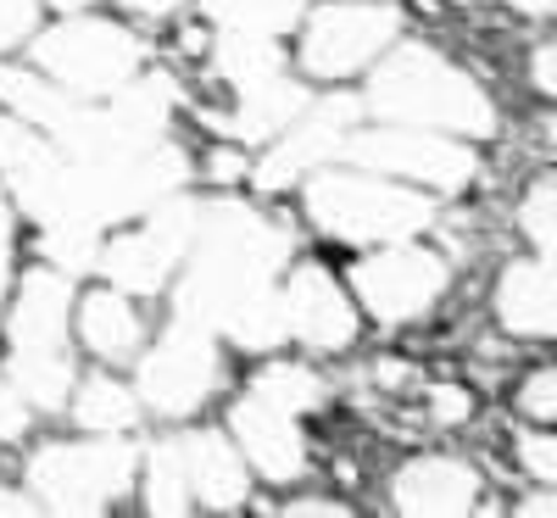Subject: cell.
Here are the masks:
<instances>
[{
    "label": "cell",
    "instance_id": "8",
    "mask_svg": "<svg viewBox=\"0 0 557 518\" xmlns=\"http://www.w3.org/2000/svg\"><path fill=\"white\" fill-rule=\"evenodd\" d=\"M341 157L374 168V173H391V178H418V184H430V190H462V184L474 178L469 146H451L435 128H407V123L351 128Z\"/></svg>",
    "mask_w": 557,
    "mask_h": 518
},
{
    "label": "cell",
    "instance_id": "11",
    "mask_svg": "<svg viewBox=\"0 0 557 518\" xmlns=\"http://www.w3.org/2000/svg\"><path fill=\"white\" fill-rule=\"evenodd\" d=\"M212 385H218L212 329L178 318L173 335L146 357V368H139V396H146L157 412H190L201 396H212Z\"/></svg>",
    "mask_w": 557,
    "mask_h": 518
},
{
    "label": "cell",
    "instance_id": "21",
    "mask_svg": "<svg viewBox=\"0 0 557 518\" xmlns=\"http://www.w3.org/2000/svg\"><path fill=\"white\" fill-rule=\"evenodd\" d=\"M301 107H307V96H301L296 84L268 78V84H257V89H240V107H235V118H228L223 128L251 146V139H273L278 128H290Z\"/></svg>",
    "mask_w": 557,
    "mask_h": 518
},
{
    "label": "cell",
    "instance_id": "43",
    "mask_svg": "<svg viewBox=\"0 0 557 518\" xmlns=\"http://www.w3.org/2000/svg\"><path fill=\"white\" fill-rule=\"evenodd\" d=\"M552 507H557V502H552V496H535V502H530V507H524V513H535V518H546V513H552Z\"/></svg>",
    "mask_w": 557,
    "mask_h": 518
},
{
    "label": "cell",
    "instance_id": "5",
    "mask_svg": "<svg viewBox=\"0 0 557 518\" xmlns=\"http://www.w3.org/2000/svg\"><path fill=\"white\" fill-rule=\"evenodd\" d=\"M178 101L173 78L151 73L139 84H123L112 89L107 107H84L73 101L67 118L45 134L51 146L67 157V162H96V157H117V151H139V146H157L162 128H168V112Z\"/></svg>",
    "mask_w": 557,
    "mask_h": 518
},
{
    "label": "cell",
    "instance_id": "12",
    "mask_svg": "<svg viewBox=\"0 0 557 518\" xmlns=\"http://www.w3.org/2000/svg\"><path fill=\"white\" fill-rule=\"evenodd\" d=\"M396 39V12L385 7H330L318 12L307 39H301V62L318 78H346L368 67L380 51H391Z\"/></svg>",
    "mask_w": 557,
    "mask_h": 518
},
{
    "label": "cell",
    "instance_id": "23",
    "mask_svg": "<svg viewBox=\"0 0 557 518\" xmlns=\"http://www.w3.org/2000/svg\"><path fill=\"white\" fill-rule=\"evenodd\" d=\"M78 329H84V346L101 351V357H128L139 346V318L117 291H96L78 307Z\"/></svg>",
    "mask_w": 557,
    "mask_h": 518
},
{
    "label": "cell",
    "instance_id": "29",
    "mask_svg": "<svg viewBox=\"0 0 557 518\" xmlns=\"http://www.w3.org/2000/svg\"><path fill=\"white\" fill-rule=\"evenodd\" d=\"M73 412H78L84 430L112 435V430H128V423H134V396H128L123 385H112V380H89V385L78 391Z\"/></svg>",
    "mask_w": 557,
    "mask_h": 518
},
{
    "label": "cell",
    "instance_id": "33",
    "mask_svg": "<svg viewBox=\"0 0 557 518\" xmlns=\"http://www.w3.org/2000/svg\"><path fill=\"white\" fill-rule=\"evenodd\" d=\"M34 7L39 0H0V51H12V45L34 28Z\"/></svg>",
    "mask_w": 557,
    "mask_h": 518
},
{
    "label": "cell",
    "instance_id": "18",
    "mask_svg": "<svg viewBox=\"0 0 557 518\" xmlns=\"http://www.w3.org/2000/svg\"><path fill=\"white\" fill-rule=\"evenodd\" d=\"M67 301H73V285L67 273L57 268H39L23 279V296H17V312H12V341L17 351H62L67 341Z\"/></svg>",
    "mask_w": 557,
    "mask_h": 518
},
{
    "label": "cell",
    "instance_id": "9",
    "mask_svg": "<svg viewBox=\"0 0 557 518\" xmlns=\"http://www.w3.org/2000/svg\"><path fill=\"white\" fill-rule=\"evenodd\" d=\"M196 218H201L196 201L168 196V201L151 207V223L139 229V234L101 246V262H96V268L112 279V291L151 296L157 285H168L173 268L184 262V251H190V240H196Z\"/></svg>",
    "mask_w": 557,
    "mask_h": 518
},
{
    "label": "cell",
    "instance_id": "38",
    "mask_svg": "<svg viewBox=\"0 0 557 518\" xmlns=\"http://www.w3.org/2000/svg\"><path fill=\"white\" fill-rule=\"evenodd\" d=\"M552 57H557L552 45H541V51H535V84L546 89V96H552V84H557V78H552Z\"/></svg>",
    "mask_w": 557,
    "mask_h": 518
},
{
    "label": "cell",
    "instance_id": "37",
    "mask_svg": "<svg viewBox=\"0 0 557 518\" xmlns=\"http://www.w3.org/2000/svg\"><path fill=\"white\" fill-rule=\"evenodd\" d=\"M7 251H12V223H7V201H0V296H7Z\"/></svg>",
    "mask_w": 557,
    "mask_h": 518
},
{
    "label": "cell",
    "instance_id": "1",
    "mask_svg": "<svg viewBox=\"0 0 557 518\" xmlns=\"http://www.w3.org/2000/svg\"><path fill=\"white\" fill-rule=\"evenodd\" d=\"M184 257H190L184 285H178L184 323L223 329L246 351H268L285 335L273 273L290 257V234L278 223H268L246 201H212V207H201L196 240Z\"/></svg>",
    "mask_w": 557,
    "mask_h": 518
},
{
    "label": "cell",
    "instance_id": "15",
    "mask_svg": "<svg viewBox=\"0 0 557 518\" xmlns=\"http://www.w3.org/2000/svg\"><path fill=\"white\" fill-rule=\"evenodd\" d=\"M278 312H285V335H296L318 351H341L357 335V312L323 268L290 273V285L278 291Z\"/></svg>",
    "mask_w": 557,
    "mask_h": 518
},
{
    "label": "cell",
    "instance_id": "42",
    "mask_svg": "<svg viewBox=\"0 0 557 518\" xmlns=\"http://www.w3.org/2000/svg\"><path fill=\"white\" fill-rule=\"evenodd\" d=\"M513 7L530 12V17H546V12H552V0H513Z\"/></svg>",
    "mask_w": 557,
    "mask_h": 518
},
{
    "label": "cell",
    "instance_id": "26",
    "mask_svg": "<svg viewBox=\"0 0 557 518\" xmlns=\"http://www.w3.org/2000/svg\"><path fill=\"white\" fill-rule=\"evenodd\" d=\"M196 496H190V468H184V446L178 441H162L151 452V474H146V507L151 513H184Z\"/></svg>",
    "mask_w": 557,
    "mask_h": 518
},
{
    "label": "cell",
    "instance_id": "34",
    "mask_svg": "<svg viewBox=\"0 0 557 518\" xmlns=\"http://www.w3.org/2000/svg\"><path fill=\"white\" fill-rule=\"evenodd\" d=\"M28 430V402L12 380H0V441H17Z\"/></svg>",
    "mask_w": 557,
    "mask_h": 518
},
{
    "label": "cell",
    "instance_id": "36",
    "mask_svg": "<svg viewBox=\"0 0 557 518\" xmlns=\"http://www.w3.org/2000/svg\"><path fill=\"white\" fill-rule=\"evenodd\" d=\"M430 407H435V418H441V423H457V418H469V412H474L469 391H457V385H441V391H430Z\"/></svg>",
    "mask_w": 557,
    "mask_h": 518
},
{
    "label": "cell",
    "instance_id": "16",
    "mask_svg": "<svg viewBox=\"0 0 557 518\" xmlns=\"http://www.w3.org/2000/svg\"><path fill=\"white\" fill-rule=\"evenodd\" d=\"M235 435H240V452H246V462L257 468L262 480H296L301 468H307V441H301V430H296V412H285V407H273L268 396H246L240 407H235Z\"/></svg>",
    "mask_w": 557,
    "mask_h": 518
},
{
    "label": "cell",
    "instance_id": "14",
    "mask_svg": "<svg viewBox=\"0 0 557 518\" xmlns=\"http://www.w3.org/2000/svg\"><path fill=\"white\" fill-rule=\"evenodd\" d=\"M62 168H67V157H62L34 123H23V118H0V178H7V190L23 201L28 218L45 223V218L57 212Z\"/></svg>",
    "mask_w": 557,
    "mask_h": 518
},
{
    "label": "cell",
    "instance_id": "30",
    "mask_svg": "<svg viewBox=\"0 0 557 518\" xmlns=\"http://www.w3.org/2000/svg\"><path fill=\"white\" fill-rule=\"evenodd\" d=\"M257 396H268L273 407H285V412H307V407H318L323 385L312 380L307 368H268L257 380Z\"/></svg>",
    "mask_w": 557,
    "mask_h": 518
},
{
    "label": "cell",
    "instance_id": "13",
    "mask_svg": "<svg viewBox=\"0 0 557 518\" xmlns=\"http://www.w3.org/2000/svg\"><path fill=\"white\" fill-rule=\"evenodd\" d=\"M357 107L362 101H351V96H335V101H323L312 112L301 107L296 128H278V146L257 168V184H262V190H285L290 178H307L312 168L335 162L341 146H346V134L357 128Z\"/></svg>",
    "mask_w": 557,
    "mask_h": 518
},
{
    "label": "cell",
    "instance_id": "17",
    "mask_svg": "<svg viewBox=\"0 0 557 518\" xmlns=\"http://www.w3.org/2000/svg\"><path fill=\"white\" fill-rule=\"evenodd\" d=\"M401 513H424V518H451V513H469L480 502V474L462 468L451 457H424L396 474L391 485Z\"/></svg>",
    "mask_w": 557,
    "mask_h": 518
},
{
    "label": "cell",
    "instance_id": "35",
    "mask_svg": "<svg viewBox=\"0 0 557 518\" xmlns=\"http://www.w3.org/2000/svg\"><path fill=\"white\" fill-rule=\"evenodd\" d=\"M519 452H524V468H530L535 480H557V446L546 435H530Z\"/></svg>",
    "mask_w": 557,
    "mask_h": 518
},
{
    "label": "cell",
    "instance_id": "20",
    "mask_svg": "<svg viewBox=\"0 0 557 518\" xmlns=\"http://www.w3.org/2000/svg\"><path fill=\"white\" fill-rule=\"evenodd\" d=\"M496 307H502V323L513 335H552V262L535 257V262H513L502 273V291H496Z\"/></svg>",
    "mask_w": 557,
    "mask_h": 518
},
{
    "label": "cell",
    "instance_id": "44",
    "mask_svg": "<svg viewBox=\"0 0 557 518\" xmlns=\"http://www.w3.org/2000/svg\"><path fill=\"white\" fill-rule=\"evenodd\" d=\"M51 7H62V12H78V7H84V0H51Z\"/></svg>",
    "mask_w": 557,
    "mask_h": 518
},
{
    "label": "cell",
    "instance_id": "41",
    "mask_svg": "<svg viewBox=\"0 0 557 518\" xmlns=\"http://www.w3.org/2000/svg\"><path fill=\"white\" fill-rule=\"evenodd\" d=\"M290 513H318V518H330V513H341V507H335V502H296Z\"/></svg>",
    "mask_w": 557,
    "mask_h": 518
},
{
    "label": "cell",
    "instance_id": "24",
    "mask_svg": "<svg viewBox=\"0 0 557 518\" xmlns=\"http://www.w3.org/2000/svg\"><path fill=\"white\" fill-rule=\"evenodd\" d=\"M0 101H7L23 123H34L39 134H51L62 118H67V107H73V96L62 84H45V78H34V73H0Z\"/></svg>",
    "mask_w": 557,
    "mask_h": 518
},
{
    "label": "cell",
    "instance_id": "7",
    "mask_svg": "<svg viewBox=\"0 0 557 518\" xmlns=\"http://www.w3.org/2000/svg\"><path fill=\"white\" fill-rule=\"evenodd\" d=\"M134 480V446L123 441H84V446H45L28 468L34 496L51 513H101Z\"/></svg>",
    "mask_w": 557,
    "mask_h": 518
},
{
    "label": "cell",
    "instance_id": "19",
    "mask_svg": "<svg viewBox=\"0 0 557 518\" xmlns=\"http://www.w3.org/2000/svg\"><path fill=\"white\" fill-rule=\"evenodd\" d=\"M178 446H184V468H190V496H201L218 513L246 502V462L223 435H184Z\"/></svg>",
    "mask_w": 557,
    "mask_h": 518
},
{
    "label": "cell",
    "instance_id": "27",
    "mask_svg": "<svg viewBox=\"0 0 557 518\" xmlns=\"http://www.w3.org/2000/svg\"><path fill=\"white\" fill-rule=\"evenodd\" d=\"M307 12V0H207V17H218L223 28H257V34H278Z\"/></svg>",
    "mask_w": 557,
    "mask_h": 518
},
{
    "label": "cell",
    "instance_id": "2",
    "mask_svg": "<svg viewBox=\"0 0 557 518\" xmlns=\"http://www.w3.org/2000/svg\"><path fill=\"white\" fill-rule=\"evenodd\" d=\"M368 107L391 123L407 128H435V134H469L485 139L496 128V112L485 101V89L457 73L446 57L424 51V45H401L380 62V73L368 78Z\"/></svg>",
    "mask_w": 557,
    "mask_h": 518
},
{
    "label": "cell",
    "instance_id": "4",
    "mask_svg": "<svg viewBox=\"0 0 557 518\" xmlns=\"http://www.w3.org/2000/svg\"><path fill=\"white\" fill-rule=\"evenodd\" d=\"M307 212L323 234L351 246H391L435 218V207L418 190H396L380 173H335V168H312Z\"/></svg>",
    "mask_w": 557,
    "mask_h": 518
},
{
    "label": "cell",
    "instance_id": "40",
    "mask_svg": "<svg viewBox=\"0 0 557 518\" xmlns=\"http://www.w3.org/2000/svg\"><path fill=\"white\" fill-rule=\"evenodd\" d=\"M123 7H134V12H151V17H157V12H173L178 0H123Z\"/></svg>",
    "mask_w": 557,
    "mask_h": 518
},
{
    "label": "cell",
    "instance_id": "25",
    "mask_svg": "<svg viewBox=\"0 0 557 518\" xmlns=\"http://www.w3.org/2000/svg\"><path fill=\"white\" fill-rule=\"evenodd\" d=\"M12 385L23 391L28 407H62L67 385H73V368L62 351H17L12 357Z\"/></svg>",
    "mask_w": 557,
    "mask_h": 518
},
{
    "label": "cell",
    "instance_id": "3",
    "mask_svg": "<svg viewBox=\"0 0 557 518\" xmlns=\"http://www.w3.org/2000/svg\"><path fill=\"white\" fill-rule=\"evenodd\" d=\"M184 178H190V162L184 151H173L168 139L157 146H139V151H117V157H96V162H67L62 168V190H57V218H73V223H123L134 212H151L157 201L178 196Z\"/></svg>",
    "mask_w": 557,
    "mask_h": 518
},
{
    "label": "cell",
    "instance_id": "10",
    "mask_svg": "<svg viewBox=\"0 0 557 518\" xmlns=\"http://www.w3.org/2000/svg\"><path fill=\"white\" fill-rule=\"evenodd\" d=\"M351 285H357L362 307L374 312L380 323H401V318H412V312H424V307L441 301L446 262L435 251H418V246H396L391 240L380 257L357 262Z\"/></svg>",
    "mask_w": 557,
    "mask_h": 518
},
{
    "label": "cell",
    "instance_id": "6",
    "mask_svg": "<svg viewBox=\"0 0 557 518\" xmlns=\"http://www.w3.org/2000/svg\"><path fill=\"white\" fill-rule=\"evenodd\" d=\"M34 57H39L45 73H51V84H62L67 96H112V89H123L134 78L146 45L117 23L67 17L51 34H39Z\"/></svg>",
    "mask_w": 557,
    "mask_h": 518
},
{
    "label": "cell",
    "instance_id": "39",
    "mask_svg": "<svg viewBox=\"0 0 557 518\" xmlns=\"http://www.w3.org/2000/svg\"><path fill=\"white\" fill-rule=\"evenodd\" d=\"M12 513H34V502L17 491H0V518H12Z\"/></svg>",
    "mask_w": 557,
    "mask_h": 518
},
{
    "label": "cell",
    "instance_id": "32",
    "mask_svg": "<svg viewBox=\"0 0 557 518\" xmlns=\"http://www.w3.org/2000/svg\"><path fill=\"white\" fill-rule=\"evenodd\" d=\"M524 412H530L535 423H552V418H557V373H552V368H541L535 380L524 385Z\"/></svg>",
    "mask_w": 557,
    "mask_h": 518
},
{
    "label": "cell",
    "instance_id": "28",
    "mask_svg": "<svg viewBox=\"0 0 557 518\" xmlns=\"http://www.w3.org/2000/svg\"><path fill=\"white\" fill-rule=\"evenodd\" d=\"M45 257H51L62 273H89L101 262V229L96 223H73V218L45 223Z\"/></svg>",
    "mask_w": 557,
    "mask_h": 518
},
{
    "label": "cell",
    "instance_id": "22",
    "mask_svg": "<svg viewBox=\"0 0 557 518\" xmlns=\"http://www.w3.org/2000/svg\"><path fill=\"white\" fill-rule=\"evenodd\" d=\"M212 57H218V73L235 89H257V84L278 78V45H273V34H257V28H223Z\"/></svg>",
    "mask_w": 557,
    "mask_h": 518
},
{
    "label": "cell",
    "instance_id": "31",
    "mask_svg": "<svg viewBox=\"0 0 557 518\" xmlns=\"http://www.w3.org/2000/svg\"><path fill=\"white\" fill-rule=\"evenodd\" d=\"M552 201H557V190H552V178H541L535 190H530V201H524V229H530V240H535V251L552 262V240H557V229H552Z\"/></svg>",
    "mask_w": 557,
    "mask_h": 518
}]
</instances>
